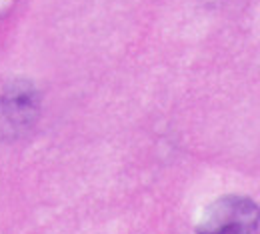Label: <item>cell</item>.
<instances>
[{
    "label": "cell",
    "instance_id": "cell-2",
    "mask_svg": "<svg viewBox=\"0 0 260 234\" xmlns=\"http://www.w3.org/2000/svg\"><path fill=\"white\" fill-rule=\"evenodd\" d=\"M198 234H258L260 206L248 196L228 194L214 200L204 212Z\"/></svg>",
    "mask_w": 260,
    "mask_h": 234
},
{
    "label": "cell",
    "instance_id": "cell-1",
    "mask_svg": "<svg viewBox=\"0 0 260 234\" xmlns=\"http://www.w3.org/2000/svg\"><path fill=\"white\" fill-rule=\"evenodd\" d=\"M40 118V94L28 80H14L0 92V136L20 140L34 130Z\"/></svg>",
    "mask_w": 260,
    "mask_h": 234
}]
</instances>
